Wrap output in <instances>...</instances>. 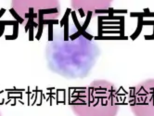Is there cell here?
I'll list each match as a JSON object with an SVG mask.
<instances>
[{"instance_id": "cell-5", "label": "cell", "mask_w": 154, "mask_h": 116, "mask_svg": "<svg viewBox=\"0 0 154 116\" xmlns=\"http://www.w3.org/2000/svg\"><path fill=\"white\" fill-rule=\"evenodd\" d=\"M113 0H71L72 8L85 15H97L112 6Z\"/></svg>"}, {"instance_id": "cell-4", "label": "cell", "mask_w": 154, "mask_h": 116, "mask_svg": "<svg viewBox=\"0 0 154 116\" xmlns=\"http://www.w3.org/2000/svg\"><path fill=\"white\" fill-rule=\"evenodd\" d=\"M129 106L135 116H154V78L142 81L132 88Z\"/></svg>"}, {"instance_id": "cell-2", "label": "cell", "mask_w": 154, "mask_h": 116, "mask_svg": "<svg viewBox=\"0 0 154 116\" xmlns=\"http://www.w3.org/2000/svg\"><path fill=\"white\" fill-rule=\"evenodd\" d=\"M119 107L117 88L106 80H95L80 89L71 104L76 116H116Z\"/></svg>"}, {"instance_id": "cell-3", "label": "cell", "mask_w": 154, "mask_h": 116, "mask_svg": "<svg viewBox=\"0 0 154 116\" xmlns=\"http://www.w3.org/2000/svg\"><path fill=\"white\" fill-rule=\"evenodd\" d=\"M14 12L27 24L43 25L60 15V0H12Z\"/></svg>"}, {"instance_id": "cell-6", "label": "cell", "mask_w": 154, "mask_h": 116, "mask_svg": "<svg viewBox=\"0 0 154 116\" xmlns=\"http://www.w3.org/2000/svg\"><path fill=\"white\" fill-rule=\"evenodd\" d=\"M0 116H1V114H0Z\"/></svg>"}, {"instance_id": "cell-1", "label": "cell", "mask_w": 154, "mask_h": 116, "mask_svg": "<svg viewBox=\"0 0 154 116\" xmlns=\"http://www.w3.org/2000/svg\"><path fill=\"white\" fill-rule=\"evenodd\" d=\"M100 55V47L91 39L76 32L57 35L46 47L48 69L67 79L86 77Z\"/></svg>"}]
</instances>
